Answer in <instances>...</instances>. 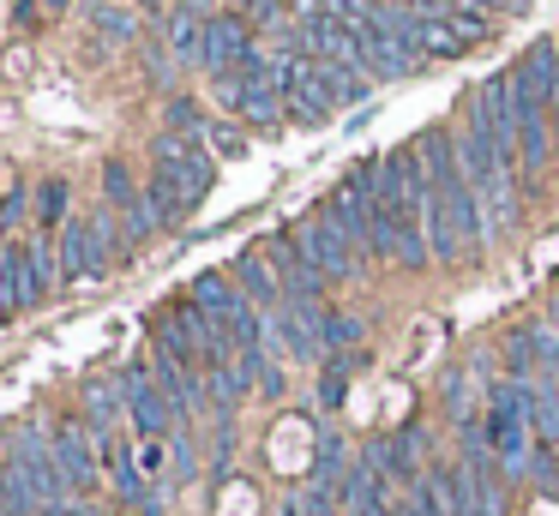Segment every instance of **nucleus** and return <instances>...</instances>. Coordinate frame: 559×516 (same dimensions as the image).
Instances as JSON below:
<instances>
[{"instance_id":"1","label":"nucleus","mask_w":559,"mask_h":516,"mask_svg":"<svg viewBox=\"0 0 559 516\" xmlns=\"http://www.w3.org/2000/svg\"><path fill=\"white\" fill-rule=\"evenodd\" d=\"M109 259H115L109 211L67 223V235H61V276H67V283H91V276H103V271H109Z\"/></svg>"},{"instance_id":"2","label":"nucleus","mask_w":559,"mask_h":516,"mask_svg":"<svg viewBox=\"0 0 559 516\" xmlns=\"http://www.w3.org/2000/svg\"><path fill=\"white\" fill-rule=\"evenodd\" d=\"M55 444V463H61L67 487H73V499H91L103 480V451H97V432L85 427V420H61V427L49 432Z\"/></svg>"},{"instance_id":"3","label":"nucleus","mask_w":559,"mask_h":516,"mask_svg":"<svg viewBox=\"0 0 559 516\" xmlns=\"http://www.w3.org/2000/svg\"><path fill=\"white\" fill-rule=\"evenodd\" d=\"M295 240L307 247V259L325 271V283H349L355 271H361V252L349 247V235H343L337 223H331L325 211H313V216H301L295 223Z\"/></svg>"},{"instance_id":"4","label":"nucleus","mask_w":559,"mask_h":516,"mask_svg":"<svg viewBox=\"0 0 559 516\" xmlns=\"http://www.w3.org/2000/svg\"><path fill=\"white\" fill-rule=\"evenodd\" d=\"M157 372H145V367H127L121 372V384H127V415H133V427H139V439H169L175 432V403L163 396V384H151Z\"/></svg>"},{"instance_id":"5","label":"nucleus","mask_w":559,"mask_h":516,"mask_svg":"<svg viewBox=\"0 0 559 516\" xmlns=\"http://www.w3.org/2000/svg\"><path fill=\"white\" fill-rule=\"evenodd\" d=\"M265 259L277 264V283H283V295H289V300H319V295L331 288V283H325V271H319V264L307 259V247L295 240V228L271 240Z\"/></svg>"},{"instance_id":"6","label":"nucleus","mask_w":559,"mask_h":516,"mask_svg":"<svg viewBox=\"0 0 559 516\" xmlns=\"http://www.w3.org/2000/svg\"><path fill=\"white\" fill-rule=\"evenodd\" d=\"M247 55H253V31H247L241 12H211V24H205V55H199V67H205L211 79H223V72H235Z\"/></svg>"},{"instance_id":"7","label":"nucleus","mask_w":559,"mask_h":516,"mask_svg":"<svg viewBox=\"0 0 559 516\" xmlns=\"http://www.w3.org/2000/svg\"><path fill=\"white\" fill-rule=\"evenodd\" d=\"M151 372H157V384H163V396L175 403V415L181 420H193V415H205V372H193L187 360H175L169 348H151Z\"/></svg>"},{"instance_id":"8","label":"nucleus","mask_w":559,"mask_h":516,"mask_svg":"<svg viewBox=\"0 0 559 516\" xmlns=\"http://www.w3.org/2000/svg\"><path fill=\"white\" fill-rule=\"evenodd\" d=\"M511 91H518V103H559V43H535L511 67Z\"/></svg>"},{"instance_id":"9","label":"nucleus","mask_w":559,"mask_h":516,"mask_svg":"<svg viewBox=\"0 0 559 516\" xmlns=\"http://www.w3.org/2000/svg\"><path fill=\"white\" fill-rule=\"evenodd\" d=\"M229 276H235V288H241V295L253 300L259 312H265V319L283 307V300H289V295H283V283H277V264H271L265 252H241Z\"/></svg>"},{"instance_id":"10","label":"nucleus","mask_w":559,"mask_h":516,"mask_svg":"<svg viewBox=\"0 0 559 516\" xmlns=\"http://www.w3.org/2000/svg\"><path fill=\"white\" fill-rule=\"evenodd\" d=\"M43 300L37 271H31V247H7L0 252V312H31Z\"/></svg>"},{"instance_id":"11","label":"nucleus","mask_w":559,"mask_h":516,"mask_svg":"<svg viewBox=\"0 0 559 516\" xmlns=\"http://www.w3.org/2000/svg\"><path fill=\"white\" fill-rule=\"evenodd\" d=\"M554 132H547V108L542 103H518V175H542Z\"/></svg>"},{"instance_id":"12","label":"nucleus","mask_w":559,"mask_h":516,"mask_svg":"<svg viewBox=\"0 0 559 516\" xmlns=\"http://www.w3.org/2000/svg\"><path fill=\"white\" fill-rule=\"evenodd\" d=\"M157 175L169 180V187L187 199V211H193V204L211 192V175H217V163H211V151H193V156H175V163H157Z\"/></svg>"},{"instance_id":"13","label":"nucleus","mask_w":559,"mask_h":516,"mask_svg":"<svg viewBox=\"0 0 559 516\" xmlns=\"http://www.w3.org/2000/svg\"><path fill=\"white\" fill-rule=\"evenodd\" d=\"M307 60H313V72H319V84H325L331 103H367V96H373V79H367L361 67H343V60H319V55H307Z\"/></svg>"},{"instance_id":"14","label":"nucleus","mask_w":559,"mask_h":516,"mask_svg":"<svg viewBox=\"0 0 559 516\" xmlns=\"http://www.w3.org/2000/svg\"><path fill=\"white\" fill-rule=\"evenodd\" d=\"M187 300H193V307H205L217 324H229L235 312L247 307V295L229 283V276H217V271H205V276H199V283H193V295H187Z\"/></svg>"},{"instance_id":"15","label":"nucleus","mask_w":559,"mask_h":516,"mask_svg":"<svg viewBox=\"0 0 559 516\" xmlns=\"http://www.w3.org/2000/svg\"><path fill=\"white\" fill-rule=\"evenodd\" d=\"M415 43H421V55L457 60L463 48H469V36H463L451 19H439V12H415Z\"/></svg>"},{"instance_id":"16","label":"nucleus","mask_w":559,"mask_h":516,"mask_svg":"<svg viewBox=\"0 0 559 516\" xmlns=\"http://www.w3.org/2000/svg\"><path fill=\"white\" fill-rule=\"evenodd\" d=\"M91 24H97V36H109V43H133L139 36V12L121 7V0H97V7H91Z\"/></svg>"},{"instance_id":"17","label":"nucleus","mask_w":559,"mask_h":516,"mask_svg":"<svg viewBox=\"0 0 559 516\" xmlns=\"http://www.w3.org/2000/svg\"><path fill=\"white\" fill-rule=\"evenodd\" d=\"M103 192H109V211H115V216L133 211V204L145 199V192L133 187V175H127V163H109V168H103Z\"/></svg>"},{"instance_id":"18","label":"nucleus","mask_w":559,"mask_h":516,"mask_svg":"<svg viewBox=\"0 0 559 516\" xmlns=\"http://www.w3.org/2000/svg\"><path fill=\"white\" fill-rule=\"evenodd\" d=\"M163 120H169V132H193V139H205V127H211V120L199 115V103H193V96H169Z\"/></svg>"},{"instance_id":"19","label":"nucleus","mask_w":559,"mask_h":516,"mask_svg":"<svg viewBox=\"0 0 559 516\" xmlns=\"http://www.w3.org/2000/svg\"><path fill=\"white\" fill-rule=\"evenodd\" d=\"M355 343H361V324L349 312H325V355H349Z\"/></svg>"},{"instance_id":"20","label":"nucleus","mask_w":559,"mask_h":516,"mask_svg":"<svg viewBox=\"0 0 559 516\" xmlns=\"http://www.w3.org/2000/svg\"><path fill=\"white\" fill-rule=\"evenodd\" d=\"M37 216H43V223H61V216H67V180H43V199H37Z\"/></svg>"},{"instance_id":"21","label":"nucleus","mask_w":559,"mask_h":516,"mask_svg":"<svg viewBox=\"0 0 559 516\" xmlns=\"http://www.w3.org/2000/svg\"><path fill=\"white\" fill-rule=\"evenodd\" d=\"M205 144H211L217 156H241V151H247V139H241L235 127H205Z\"/></svg>"},{"instance_id":"22","label":"nucleus","mask_w":559,"mask_h":516,"mask_svg":"<svg viewBox=\"0 0 559 516\" xmlns=\"http://www.w3.org/2000/svg\"><path fill=\"white\" fill-rule=\"evenodd\" d=\"M31 271H37V288L49 295V288H55V252L49 247H31Z\"/></svg>"},{"instance_id":"23","label":"nucleus","mask_w":559,"mask_h":516,"mask_svg":"<svg viewBox=\"0 0 559 516\" xmlns=\"http://www.w3.org/2000/svg\"><path fill=\"white\" fill-rule=\"evenodd\" d=\"M13 19H19V24H37V0H19V7H13Z\"/></svg>"},{"instance_id":"24","label":"nucleus","mask_w":559,"mask_h":516,"mask_svg":"<svg viewBox=\"0 0 559 516\" xmlns=\"http://www.w3.org/2000/svg\"><path fill=\"white\" fill-rule=\"evenodd\" d=\"M554 144H559V108H554Z\"/></svg>"},{"instance_id":"25","label":"nucleus","mask_w":559,"mask_h":516,"mask_svg":"<svg viewBox=\"0 0 559 516\" xmlns=\"http://www.w3.org/2000/svg\"><path fill=\"white\" fill-rule=\"evenodd\" d=\"M49 7H67V0H49Z\"/></svg>"},{"instance_id":"26","label":"nucleus","mask_w":559,"mask_h":516,"mask_svg":"<svg viewBox=\"0 0 559 516\" xmlns=\"http://www.w3.org/2000/svg\"><path fill=\"white\" fill-rule=\"evenodd\" d=\"M511 7H523V0H511Z\"/></svg>"}]
</instances>
